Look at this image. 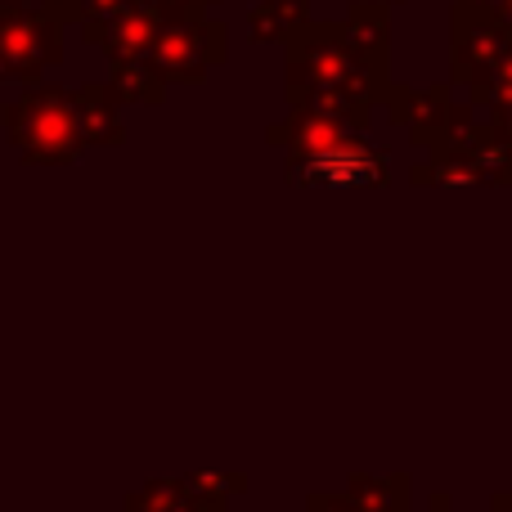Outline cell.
<instances>
[{
    "mask_svg": "<svg viewBox=\"0 0 512 512\" xmlns=\"http://www.w3.org/2000/svg\"><path fill=\"white\" fill-rule=\"evenodd\" d=\"M346 135H360V131L337 122V117L310 113V108H292L288 122L270 126V144H279L288 158H310V153H319V149H333V144H342Z\"/></svg>",
    "mask_w": 512,
    "mask_h": 512,
    "instance_id": "5b68a950",
    "label": "cell"
},
{
    "mask_svg": "<svg viewBox=\"0 0 512 512\" xmlns=\"http://www.w3.org/2000/svg\"><path fill=\"white\" fill-rule=\"evenodd\" d=\"M5 135L27 167H72L86 149L77 104L59 86H41L5 108Z\"/></svg>",
    "mask_w": 512,
    "mask_h": 512,
    "instance_id": "6da1fadb",
    "label": "cell"
},
{
    "mask_svg": "<svg viewBox=\"0 0 512 512\" xmlns=\"http://www.w3.org/2000/svg\"><path fill=\"white\" fill-rule=\"evenodd\" d=\"M387 104H391V117L405 126L414 144H427V149H436V144L450 135L454 108H450V95H445L441 86L423 90V95H387Z\"/></svg>",
    "mask_w": 512,
    "mask_h": 512,
    "instance_id": "277c9868",
    "label": "cell"
},
{
    "mask_svg": "<svg viewBox=\"0 0 512 512\" xmlns=\"http://www.w3.org/2000/svg\"><path fill=\"white\" fill-rule=\"evenodd\" d=\"M346 495L360 512H414V481L409 472H391V477H373V472H351L346 477Z\"/></svg>",
    "mask_w": 512,
    "mask_h": 512,
    "instance_id": "52a82bcc",
    "label": "cell"
},
{
    "mask_svg": "<svg viewBox=\"0 0 512 512\" xmlns=\"http://www.w3.org/2000/svg\"><path fill=\"white\" fill-rule=\"evenodd\" d=\"M423 512H454V499L445 495V490H436V495L427 499V508H423Z\"/></svg>",
    "mask_w": 512,
    "mask_h": 512,
    "instance_id": "9a60e30c",
    "label": "cell"
},
{
    "mask_svg": "<svg viewBox=\"0 0 512 512\" xmlns=\"http://www.w3.org/2000/svg\"><path fill=\"white\" fill-rule=\"evenodd\" d=\"M162 81H167L162 68H149V63H140V59H117L113 90L126 104H162V95H167Z\"/></svg>",
    "mask_w": 512,
    "mask_h": 512,
    "instance_id": "30bf717a",
    "label": "cell"
},
{
    "mask_svg": "<svg viewBox=\"0 0 512 512\" xmlns=\"http://www.w3.org/2000/svg\"><path fill=\"white\" fill-rule=\"evenodd\" d=\"M288 185L297 189H328V194H351V189H387L391 185V153L378 144H364L360 135H346L333 149H319L310 158H288Z\"/></svg>",
    "mask_w": 512,
    "mask_h": 512,
    "instance_id": "7a4b0ae2",
    "label": "cell"
},
{
    "mask_svg": "<svg viewBox=\"0 0 512 512\" xmlns=\"http://www.w3.org/2000/svg\"><path fill=\"white\" fill-rule=\"evenodd\" d=\"M216 59H221V32H167L158 45V68L176 81H203Z\"/></svg>",
    "mask_w": 512,
    "mask_h": 512,
    "instance_id": "8992f818",
    "label": "cell"
},
{
    "mask_svg": "<svg viewBox=\"0 0 512 512\" xmlns=\"http://www.w3.org/2000/svg\"><path fill=\"white\" fill-rule=\"evenodd\" d=\"M180 486H185V495L194 499L198 512H225L230 499H239L248 490V477L243 472H189V477H180Z\"/></svg>",
    "mask_w": 512,
    "mask_h": 512,
    "instance_id": "9c48e42d",
    "label": "cell"
},
{
    "mask_svg": "<svg viewBox=\"0 0 512 512\" xmlns=\"http://www.w3.org/2000/svg\"><path fill=\"white\" fill-rule=\"evenodd\" d=\"M301 512H360L351 504V495H328V490H315V495H306V508Z\"/></svg>",
    "mask_w": 512,
    "mask_h": 512,
    "instance_id": "7c38bea8",
    "label": "cell"
},
{
    "mask_svg": "<svg viewBox=\"0 0 512 512\" xmlns=\"http://www.w3.org/2000/svg\"><path fill=\"white\" fill-rule=\"evenodd\" d=\"M486 512H512V486L495 490V495H490V504H486Z\"/></svg>",
    "mask_w": 512,
    "mask_h": 512,
    "instance_id": "5bb4252c",
    "label": "cell"
},
{
    "mask_svg": "<svg viewBox=\"0 0 512 512\" xmlns=\"http://www.w3.org/2000/svg\"><path fill=\"white\" fill-rule=\"evenodd\" d=\"M122 512H198L180 481H144L135 495H126Z\"/></svg>",
    "mask_w": 512,
    "mask_h": 512,
    "instance_id": "8fae6325",
    "label": "cell"
},
{
    "mask_svg": "<svg viewBox=\"0 0 512 512\" xmlns=\"http://www.w3.org/2000/svg\"><path fill=\"white\" fill-rule=\"evenodd\" d=\"M77 104V122H81V140L90 144H122V117H117V90L113 86H86L72 95Z\"/></svg>",
    "mask_w": 512,
    "mask_h": 512,
    "instance_id": "ba28073f",
    "label": "cell"
},
{
    "mask_svg": "<svg viewBox=\"0 0 512 512\" xmlns=\"http://www.w3.org/2000/svg\"><path fill=\"white\" fill-rule=\"evenodd\" d=\"M490 131H495L499 140L512 149V99H499L495 104V122H490Z\"/></svg>",
    "mask_w": 512,
    "mask_h": 512,
    "instance_id": "4fadbf2b",
    "label": "cell"
},
{
    "mask_svg": "<svg viewBox=\"0 0 512 512\" xmlns=\"http://www.w3.org/2000/svg\"><path fill=\"white\" fill-rule=\"evenodd\" d=\"M59 59V36L32 18L0 14V77L36 81L45 63Z\"/></svg>",
    "mask_w": 512,
    "mask_h": 512,
    "instance_id": "3957f363",
    "label": "cell"
}]
</instances>
